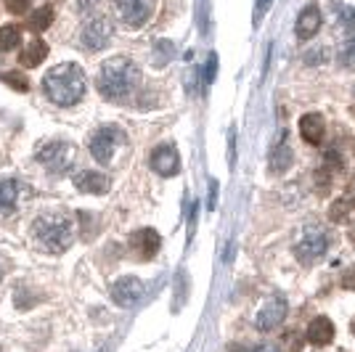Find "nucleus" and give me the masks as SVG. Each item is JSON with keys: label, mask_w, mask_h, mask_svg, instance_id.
Here are the masks:
<instances>
[{"label": "nucleus", "mask_w": 355, "mask_h": 352, "mask_svg": "<svg viewBox=\"0 0 355 352\" xmlns=\"http://www.w3.org/2000/svg\"><path fill=\"white\" fill-rule=\"evenodd\" d=\"M138 85H141V69L128 56H114L104 61L96 77V88L106 101H125L138 90Z\"/></svg>", "instance_id": "f257e3e1"}, {"label": "nucleus", "mask_w": 355, "mask_h": 352, "mask_svg": "<svg viewBox=\"0 0 355 352\" xmlns=\"http://www.w3.org/2000/svg\"><path fill=\"white\" fill-rule=\"evenodd\" d=\"M85 72L80 64H56L53 69H48L43 77V93L48 96V101H53L56 106H74L77 101L85 98Z\"/></svg>", "instance_id": "f03ea898"}, {"label": "nucleus", "mask_w": 355, "mask_h": 352, "mask_svg": "<svg viewBox=\"0 0 355 352\" xmlns=\"http://www.w3.org/2000/svg\"><path fill=\"white\" fill-rule=\"evenodd\" d=\"M32 244L35 249L45 252V254H61L72 247L74 241V222L67 215L59 212H48L40 215L32 222Z\"/></svg>", "instance_id": "7ed1b4c3"}, {"label": "nucleus", "mask_w": 355, "mask_h": 352, "mask_svg": "<svg viewBox=\"0 0 355 352\" xmlns=\"http://www.w3.org/2000/svg\"><path fill=\"white\" fill-rule=\"evenodd\" d=\"M125 146H128V135L119 127H114V125L98 127L90 135V154L98 164H112Z\"/></svg>", "instance_id": "20e7f679"}, {"label": "nucleus", "mask_w": 355, "mask_h": 352, "mask_svg": "<svg viewBox=\"0 0 355 352\" xmlns=\"http://www.w3.org/2000/svg\"><path fill=\"white\" fill-rule=\"evenodd\" d=\"M77 159V148L67 141H48L37 148V161L51 173H67Z\"/></svg>", "instance_id": "39448f33"}, {"label": "nucleus", "mask_w": 355, "mask_h": 352, "mask_svg": "<svg viewBox=\"0 0 355 352\" xmlns=\"http://www.w3.org/2000/svg\"><path fill=\"white\" fill-rule=\"evenodd\" d=\"M326 247H329V238H326V231H321V228H315V225H308L305 228V234H302V238L297 241V260L305 265L315 263V260H321L326 254Z\"/></svg>", "instance_id": "423d86ee"}, {"label": "nucleus", "mask_w": 355, "mask_h": 352, "mask_svg": "<svg viewBox=\"0 0 355 352\" xmlns=\"http://www.w3.org/2000/svg\"><path fill=\"white\" fill-rule=\"evenodd\" d=\"M154 0H114V11L117 19L125 27H144L151 16Z\"/></svg>", "instance_id": "0eeeda50"}, {"label": "nucleus", "mask_w": 355, "mask_h": 352, "mask_svg": "<svg viewBox=\"0 0 355 352\" xmlns=\"http://www.w3.org/2000/svg\"><path fill=\"white\" fill-rule=\"evenodd\" d=\"M151 170L159 173L162 177L175 175L180 170V157H178V148L173 143H162L151 151Z\"/></svg>", "instance_id": "6e6552de"}, {"label": "nucleus", "mask_w": 355, "mask_h": 352, "mask_svg": "<svg viewBox=\"0 0 355 352\" xmlns=\"http://www.w3.org/2000/svg\"><path fill=\"white\" fill-rule=\"evenodd\" d=\"M159 247H162V238L154 228H141L130 236V249L138 260H151L159 252Z\"/></svg>", "instance_id": "1a4fd4ad"}, {"label": "nucleus", "mask_w": 355, "mask_h": 352, "mask_svg": "<svg viewBox=\"0 0 355 352\" xmlns=\"http://www.w3.org/2000/svg\"><path fill=\"white\" fill-rule=\"evenodd\" d=\"M109 35H112V24L106 21L104 16H98V19H90L88 24H85L80 40H83V45H85L88 51H101V48L109 43Z\"/></svg>", "instance_id": "9d476101"}, {"label": "nucleus", "mask_w": 355, "mask_h": 352, "mask_svg": "<svg viewBox=\"0 0 355 352\" xmlns=\"http://www.w3.org/2000/svg\"><path fill=\"white\" fill-rule=\"evenodd\" d=\"M286 318V302L284 299H270L266 308L257 313V328L260 331H273L276 326H282Z\"/></svg>", "instance_id": "9b49d317"}, {"label": "nucleus", "mask_w": 355, "mask_h": 352, "mask_svg": "<svg viewBox=\"0 0 355 352\" xmlns=\"http://www.w3.org/2000/svg\"><path fill=\"white\" fill-rule=\"evenodd\" d=\"M305 337H308V342L315 344V347H326V344L334 342V323L329 321L326 315H318V318H313L311 321L308 331H305Z\"/></svg>", "instance_id": "f8f14e48"}, {"label": "nucleus", "mask_w": 355, "mask_h": 352, "mask_svg": "<svg viewBox=\"0 0 355 352\" xmlns=\"http://www.w3.org/2000/svg\"><path fill=\"white\" fill-rule=\"evenodd\" d=\"M144 294V281H138V279H119L117 283H114V289H112V297H114V302L117 305H133L135 299Z\"/></svg>", "instance_id": "ddd939ff"}, {"label": "nucleus", "mask_w": 355, "mask_h": 352, "mask_svg": "<svg viewBox=\"0 0 355 352\" xmlns=\"http://www.w3.org/2000/svg\"><path fill=\"white\" fill-rule=\"evenodd\" d=\"M324 132H326V125L321 114H305V117L300 119V135L311 146H318L324 141Z\"/></svg>", "instance_id": "4468645a"}, {"label": "nucleus", "mask_w": 355, "mask_h": 352, "mask_svg": "<svg viewBox=\"0 0 355 352\" xmlns=\"http://www.w3.org/2000/svg\"><path fill=\"white\" fill-rule=\"evenodd\" d=\"M318 27H321V11H318V6H308L297 19V37L300 40H311L313 35L318 32Z\"/></svg>", "instance_id": "2eb2a0df"}, {"label": "nucleus", "mask_w": 355, "mask_h": 352, "mask_svg": "<svg viewBox=\"0 0 355 352\" xmlns=\"http://www.w3.org/2000/svg\"><path fill=\"white\" fill-rule=\"evenodd\" d=\"M74 186L83 193H104L109 188V177L101 175V173H93V170H85V173L74 177Z\"/></svg>", "instance_id": "dca6fc26"}, {"label": "nucleus", "mask_w": 355, "mask_h": 352, "mask_svg": "<svg viewBox=\"0 0 355 352\" xmlns=\"http://www.w3.org/2000/svg\"><path fill=\"white\" fill-rule=\"evenodd\" d=\"M48 56V45L43 40H32L24 51H21V56H19V64L24 67V69H35V67H40Z\"/></svg>", "instance_id": "f3484780"}, {"label": "nucleus", "mask_w": 355, "mask_h": 352, "mask_svg": "<svg viewBox=\"0 0 355 352\" xmlns=\"http://www.w3.org/2000/svg\"><path fill=\"white\" fill-rule=\"evenodd\" d=\"M19 202V183L6 177L0 180V215H11Z\"/></svg>", "instance_id": "a211bd4d"}, {"label": "nucleus", "mask_w": 355, "mask_h": 352, "mask_svg": "<svg viewBox=\"0 0 355 352\" xmlns=\"http://www.w3.org/2000/svg\"><path fill=\"white\" fill-rule=\"evenodd\" d=\"M51 24H53V8L51 6H43V8H37L27 16V27L32 32H45Z\"/></svg>", "instance_id": "6ab92c4d"}, {"label": "nucleus", "mask_w": 355, "mask_h": 352, "mask_svg": "<svg viewBox=\"0 0 355 352\" xmlns=\"http://www.w3.org/2000/svg\"><path fill=\"white\" fill-rule=\"evenodd\" d=\"M21 43V30L16 24H6L0 27V51H14Z\"/></svg>", "instance_id": "aec40b11"}, {"label": "nucleus", "mask_w": 355, "mask_h": 352, "mask_svg": "<svg viewBox=\"0 0 355 352\" xmlns=\"http://www.w3.org/2000/svg\"><path fill=\"white\" fill-rule=\"evenodd\" d=\"M340 64L347 67V69H355V37H350V40L340 48Z\"/></svg>", "instance_id": "412c9836"}, {"label": "nucleus", "mask_w": 355, "mask_h": 352, "mask_svg": "<svg viewBox=\"0 0 355 352\" xmlns=\"http://www.w3.org/2000/svg\"><path fill=\"white\" fill-rule=\"evenodd\" d=\"M3 80H6V82H8V85H11L14 90H21V93L30 88V82L24 80V74H19V72H8L6 77H3Z\"/></svg>", "instance_id": "4be33fe9"}, {"label": "nucleus", "mask_w": 355, "mask_h": 352, "mask_svg": "<svg viewBox=\"0 0 355 352\" xmlns=\"http://www.w3.org/2000/svg\"><path fill=\"white\" fill-rule=\"evenodd\" d=\"M289 159H292V154H289V148L286 146H282L279 148V154H273V170H286L289 167Z\"/></svg>", "instance_id": "5701e85b"}, {"label": "nucleus", "mask_w": 355, "mask_h": 352, "mask_svg": "<svg viewBox=\"0 0 355 352\" xmlns=\"http://www.w3.org/2000/svg\"><path fill=\"white\" fill-rule=\"evenodd\" d=\"M32 6V0H6V8L11 14H27Z\"/></svg>", "instance_id": "b1692460"}, {"label": "nucleus", "mask_w": 355, "mask_h": 352, "mask_svg": "<svg viewBox=\"0 0 355 352\" xmlns=\"http://www.w3.org/2000/svg\"><path fill=\"white\" fill-rule=\"evenodd\" d=\"M342 283H345V289H353V292H355V270H350V273L345 276V281H342Z\"/></svg>", "instance_id": "393cba45"}, {"label": "nucleus", "mask_w": 355, "mask_h": 352, "mask_svg": "<svg viewBox=\"0 0 355 352\" xmlns=\"http://www.w3.org/2000/svg\"><path fill=\"white\" fill-rule=\"evenodd\" d=\"M252 352H282L276 344H263V347H257V350H252Z\"/></svg>", "instance_id": "a878e982"}, {"label": "nucleus", "mask_w": 355, "mask_h": 352, "mask_svg": "<svg viewBox=\"0 0 355 352\" xmlns=\"http://www.w3.org/2000/svg\"><path fill=\"white\" fill-rule=\"evenodd\" d=\"M77 3H80V8H93L98 0H77Z\"/></svg>", "instance_id": "bb28decb"}, {"label": "nucleus", "mask_w": 355, "mask_h": 352, "mask_svg": "<svg viewBox=\"0 0 355 352\" xmlns=\"http://www.w3.org/2000/svg\"><path fill=\"white\" fill-rule=\"evenodd\" d=\"M6 279V265H3V260H0V281Z\"/></svg>", "instance_id": "cd10ccee"}, {"label": "nucleus", "mask_w": 355, "mask_h": 352, "mask_svg": "<svg viewBox=\"0 0 355 352\" xmlns=\"http://www.w3.org/2000/svg\"><path fill=\"white\" fill-rule=\"evenodd\" d=\"M350 331L355 334V318H353V323H350Z\"/></svg>", "instance_id": "c85d7f7f"}, {"label": "nucleus", "mask_w": 355, "mask_h": 352, "mask_svg": "<svg viewBox=\"0 0 355 352\" xmlns=\"http://www.w3.org/2000/svg\"><path fill=\"white\" fill-rule=\"evenodd\" d=\"M0 352H3V350H0Z\"/></svg>", "instance_id": "c756f323"}]
</instances>
